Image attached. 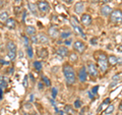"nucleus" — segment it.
<instances>
[{"label":"nucleus","mask_w":122,"mask_h":115,"mask_svg":"<svg viewBox=\"0 0 122 115\" xmlns=\"http://www.w3.org/2000/svg\"><path fill=\"white\" fill-rule=\"evenodd\" d=\"M63 74L64 78H65V80L68 85H73L76 80V75H75V71L72 68V66H70L68 63L63 65Z\"/></svg>","instance_id":"f257e3e1"},{"label":"nucleus","mask_w":122,"mask_h":115,"mask_svg":"<svg viewBox=\"0 0 122 115\" xmlns=\"http://www.w3.org/2000/svg\"><path fill=\"white\" fill-rule=\"evenodd\" d=\"M98 66L102 72H105L108 69L109 63H108V56L105 53H100V56L98 58Z\"/></svg>","instance_id":"f03ea898"},{"label":"nucleus","mask_w":122,"mask_h":115,"mask_svg":"<svg viewBox=\"0 0 122 115\" xmlns=\"http://www.w3.org/2000/svg\"><path fill=\"white\" fill-rule=\"evenodd\" d=\"M6 48H7V54H8V57L10 60H14L16 58V45H15L13 42H8L6 45Z\"/></svg>","instance_id":"7ed1b4c3"},{"label":"nucleus","mask_w":122,"mask_h":115,"mask_svg":"<svg viewBox=\"0 0 122 115\" xmlns=\"http://www.w3.org/2000/svg\"><path fill=\"white\" fill-rule=\"evenodd\" d=\"M110 21L115 24H120L122 22V10L120 9H115L112 11V13L110 14Z\"/></svg>","instance_id":"20e7f679"},{"label":"nucleus","mask_w":122,"mask_h":115,"mask_svg":"<svg viewBox=\"0 0 122 115\" xmlns=\"http://www.w3.org/2000/svg\"><path fill=\"white\" fill-rule=\"evenodd\" d=\"M70 22H71V26H72V28H73L74 32H75L76 34H77L78 36H81V38H83V39H86V35H85V34H83V31L81 30V28L78 26V22H77V21H75L74 16H71Z\"/></svg>","instance_id":"39448f33"},{"label":"nucleus","mask_w":122,"mask_h":115,"mask_svg":"<svg viewBox=\"0 0 122 115\" xmlns=\"http://www.w3.org/2000/svg\"><path fill=\"white\" fill-rule=\"evenodd\" d=\"M86 71L92 78H97L99 75V71H98V68L96 66V64H94L93 62H87L86 65Z\"/></svg>","instance_id":"423d86ee"},{"label":"nucleus","mask_w":122,"mask_h":115,"mask_svg":"<svg viewBox=\"0 0 122 115\" xmlns=\"http://www.w3.org/2000/svg\"><path fill=\"white\" fill-rule=\"evenodd\" d=\"M73 49L77 53H79V54H82V53L86 51V44L83 43L82 41L77 40V41H75L74 43H73Z\"/></svg>","instance_id":"0eeeda50"},{"label":"nucleus","mask_w":122,"mask_h":115,"mask_svg":"<svg viewBox=\"0 0 122 115\" xmlns=\"http://www.w3.org/2000/svg\"><path fill=\"white\" fill-rule=\"evenodd\" d=\"M37 6L38 9L43 13H47L50 10V6H49V3L47 1H39L37 3Z\"/></svg>","instance_id":"6e6552de"},{"label":"nucleus","mask_w":122,"mask_h":115,"mask_svg":"<svg viewBox=\"0 0 122 115\" xmlns=\"http://www.w3.org/2000/svg\"><path fill=\"white\" fill-rule=\"evenodd\" d=\"M119 62H122V59H120V57H116L115 55H110L108 56V63L111 66H115L116 64Z\"/></svg>","instance_id":"1a4fd4ad"},{"label":"nucleus","mask_w":122,"mask_h":115,"mask_svg":"<svg viewBox=\"0 0 122 115\" xmlns=\"http://www.w3.org/2000/svg\"><path fill=\"white\" fill-rule=\"evenodd\" d=\"M81 22L83 25V26H91L92 24V17H91V15L90 14H82L81 15Z\"/></svg>","instance_id":"9d476101"},{"label":"nucleus","mask_w":122,"mask_h":115,"mask_svg":"<svg viewBox=\"0 0 122 115\" xmlns=\"http://www.w3.org/2000/svg\"><path fill=\"white\" fill-rule=\"evenodd\" d=\"M48 34H49V36H50L51 38H53V39H55V38H57V37L60 35L58 29H57L55 26H50V28H49Z\"/></svg>","instance_id":"9b49d317"},{"label":"nucleus","mask_w":122,"mask_h":115,"mask_svg":"<svg viewBox=\"0 0 122 115\" xmlns=\"http://www.w3.org/2000/svg\"><path fill=\"white\" fill-rule=\"evenodd\" d=\"M78 78L81 82H86L87 78V71L86 69V66L81 68V70L78 71Z\"/></svg>","instance_id":"f8f14e48"},{"label":"nucleus","mask_w":122,"mask_h":115,"mask_svg":"<svg viewBox=\"0 0 122 115\" xmlns=\"http://www.w3.org/2000/svg\"><path fill=\"white\" fill-rule=\"evenodd\" d=\"M112 11H113V9L109 5L105 4L104 6L101 7V14L104 15V16H109V15L112 13Z\"/></svg>","instance_id":"ddd939ff"},{"label":"nucleus","mask_w":122,"mask_h":115,"mask_svg":"<svg viewBox=\"0 0 122 115\" xmlns=\"http://www.w3.org/2000/svg\"><path fill=\"white\" fill-rule=\"evenodd\" d=\"M83 9H85V3H83L82 1H79L77 3H75V5H74V11H75V13L81 14V13L83 12Z\"/></svg>","instance_id":"4468645a"},{"label":"nucleus","mask_w":122,"mask_h":115,"mask_svg":"<svg viewBox=\"0 0 122 115\" xmlns=\"http://www.w3.org/2000/svg\"><path fill=\"white\" fill-rule=\"evenodd\" d=\"M57 54L60 57H65L68 55V48L66 46H60V47L57 49Z\"/></svg>","instance_id":"2eb2a0df"},{"label":"nucleus","mask_w":122,"mask_h":115,"mask_svg":"<svg viewBox=\"0 0 122 115\" xmlns=\"http://www.w3.org/2000/svg\"><path fill=\"white\" fill-rule=\"evenodd\" d=\"M5 26L10 30H13V29H15V26H16V21H15L14 18L9 17L8 20H7V21L5 22Z\"/></svg>","instance_id":"dca6fc26"},{"label":"nucleus","mask_w":122,"mask_h":115,"mask_svg":"<svg viewBox=\"0 0 122 115\" xmlns=\"http://www.w3.org/2000/svg\"><path fill=\"white\" fill-rule=\"evenodd\" d=\"M64 112H65L67 115H77L75 109L70 105H66L65 107H64Z\"/></svg>","instance_id":"f3484780"},{"label":"nucleus","mask_w":122,"mask_h":115,"mask_svg":"<svg viewBox=\"0 0 122 115\" xmlns=\"http://www.w3.org/2000/svg\"><path fill=\"white\" fill-rule=\"evenodd\" d=\"M38 38H39V43H42V44H48L49 43V37L43 33L39 34V35H38Z\"/></svg>","instance_id":"a211bd4d"},{"label":"nucleus","mask_w":122,"mask_h":115,"mask_svg":"<svg viewBox=\"0 0 122 115\" xmlns=\"http://www.w3.org/2000/svg\"><path fill=\"white\" fill-rule=\"evenodd\" d=\"M25 34L28 36H34L36 34V28L35 26H28L25 28Z\"/></svg>","instance_id":"6ab92c4d"},{"label":"nucleus","mask_w":122,"mask_h":115,"mask_svg":"<svg viewBox=\"0 0 122 115\" xmlns=\"http://www.w3.org/2000/svg\"><path fill=\"white\" fill-rule=\"evenodd\" d=\"M8 18H9V16L6 11H1V12H0V21L2 22H6Z\"/></svg>","instance_id":"aec40b11"},{"label":"nucleus","mask_w":122,"mask_h":115,"mask_svg":"<svg viewBox=\"0 0 122 115\" xmlns=\"http://www.w3.org/2000/svg\"><path fill=\"white\" fill-rule=\"evenodd\" d=\"M39 56H40V58H47V57H48V51H47V49H46V48L40 49Z\"/></svg>","instance_id":"412c9836"},{"label":"nucleus","mask_w":122,"mask_h":115,"mask_svg":"<svg viewBox=\"0 0 122 115\" xmlns=\"http://www.w3.org/2000/svg\"><path fill=\"white\" fill-rule=\"evenodd\" d=\"M7 87V83H6V78L4 76H0V90L6 89Z\"/></svg>","instance_id":"4be33fe9"},{"label":"nucleus","mask_w":122,"mask_h":115,"mask_svg":"<svg viewBox=\"0 0 122 115\" xmlns=\"http://www.w3.org/2000/svg\"><path fill=\"white\" fill-rule=\"evenodd\" d=\"M37 4H33V3H29V9L34 15H37Z\"/></svg>","instance_id":"5701e85b"},{"label":"nucleus","mask_w":122,"mask_h":115,"mask_svg":"<svg viewBox=\"0 0 122 115\" xmlns=\"http://www.w3.org/2000/svg\"><path fill=\"white\" fill-rule=\"evenodd\" d=\"M109 103H110V98H107L106 100L102 103V104L100 105V107L98 108V112H100V111L102 110V109H104L105 108V106H107V105H109Z\"/></svg>","instance_id":"b1692460"},{"label":"nucleus","mask_w":122,"mask_h":115,"mask_svg":"<svg viewBox=\"0 0 122 115\" xmlns=\"http://www.w3.org/2000/svg\"><path fill=\"white\" fill-rule=\"evenodd\" d=\"M33 65H34V67H35V69H36L37 71L42 70V63L40 62V61H34Z\"/></svg>","instance_id":"393cba45"},{"label":"nucleus","mask_w":122,"mask_h":115,"mask_svg":"<svg viewBox=\"0 0 122 115\" xmlns=\"http://www.w3.org/2000/svg\"><path fill=\"white\" fill-rule=\"evenodd\" d=\"M78 59V56L76 53H70L69 54V60L71 61V62H76Z\"/></svg>","instance_id":"a878e982"},{"label":"nucleus","mask_w":122,"mask_h":115,"mask_svg":"<svg viewBox=\"0 0 122 115\" xmlns=\"http://www.w3.org/2000/svg\"><path fill=\"white\" fill-rule=\"evenodd\" d=\"M114 111V105H108L107 106V108H106V110H105V114H107V115H109V114H111L112 112Z\"/></svg>","instance_id":"bb28decb"},{"label":"nucleus","mask_w":122,"mask_h":115,"mask_svg":"<svg viewBox=\"0 0 122 115\" xmlns=\"http://www.w3.org/2000/svg\"><path fill=\"white\" fill-rule=\"evenodd\" d=\"M42 80L44 82V84L47 87H50L51 86V82H50V79H49L47 76H45V75H42Z\"/></svg>","instance_id":"cd10ccee"},{"label":"nucleus","mask_w":122,"mask_h":115,"mask_svg":"<svg viewBox=\"0 0 122 115\" xmlns=\"http://www.w3.org/2000/svg\"><path fill=\"white\" fill-rule=\"evenodd\" d=\"M22 39H24V44L26 48L30 46V40H29V38L26 37V36H22Z\"/></svg>","instance_id":"c85d7f7f"},{"label":"nucleus","mask_w":122,"mask_h":115,"mask_svg":"<svg viewBox=\"0 0 122 115\" xmlns=\"http://www.w3.org/2000/svg\"><path fill=\"white\" fill-rule=\"evenodd\" d=\"M30 41H32V43H34V44H38L39 43V38H38L36 35H34V36H32Z\"/></svg>","instance_id":"c756f323"},{"label":"nucleus","mask_w":122,"mask_h":115,"mask_svg":"<svg viewBox=\"0 0 122 115\" xmlns=\"http://www.w3.org/2000/svg\"><path fill=\"white\" fill-rule=\"evenodd\" d=\"M26 53H28V55H29L30 58H32V57H33V49H32L30 46H29V47L26 48Z\"/></svg>","instance_id":"7c9ffc66"},{"label":"nucleus","mask_w":122,"mask_h":115,"mask_svg":"<svg viewBox=\"0 0 122 115\" xmlns=\"http://www.w3.org/2000/svg\"><path fill=\"white\" fill-rule=\"evenodd\" d=\"M70 35H71V33L70 32H64V33H61L60 34V36H61V38H68V37H70Z\"/></svg>","instance_id":"2f4dec72"},{"label":"nucleus","mask_w":122,"mask_h":115,"mask_svg":"<svg viewBox=\"0 0 122 115\" xmlns=\"http://www.w3.org/2000/svg\"><path fill=\"white\" fill-rule=\"evenodd\" d=\"M74 107L75 108H81V101L79 100V99H77V100L74 102Z\"/></svg>","instance_id":"473e14b6"},{"label":"nucleus","mask_w":122,"mask_h":115,"mask_svg":"<svg viewBox=\"0 0 122 115\" xmlns=\"http://www.w3.org/2000/svg\"><path fill=\"white\" fill-rule=\"evenodd\" d=\"M56 95H57V89L56 88H53L52 89V97H53V99L56 98Z\"/></svg>","instance_id":"72a5a7b5"},{"label":"nucleus","mask_w":122,"mask_h":115,"mask_svg":"<svg viewBox=\"0 0 122 115\" xmlns=\"http://www.w3.org/2000/svg\"><path fill=\"white\" fill-rule=\"evenodd\" d=\"M64 44H65V46H70L72 44V40L71 39H66L65 41H64Z\"/></svg>","instance_id":"f704fd0d"},{"label":"nucleus","mask_w":122,"mask_h":115,"mask_svg":"<svg viewBox=\"0 0 122 115\" xmlns=\"http://www.w3.org/2000/svg\"><path fill=\"white\" fill-rule=\"evenodd\" d=\"M98 39L97 38H93V39H91V44L92 45H97V43H98Z\"/></svg>","instance_id":"c9c22d12"},{"label":"nucleus","mask_w":122,"mask_h":115,"mask_svg":"<svg viewBox=\"0 0 122 115\" xmlns=\"http://www.w3.org/2000/svg\"><path fill=\"white\" fill-rule=\"evenodd\" d=\"M119 78H120V76H119V74H115L112 78V79L114 80V82H118V80H119Z\"/></svg>","instance_id":"e433bc0d"},{"label":"nucleus","mask_w":122,"mask_h":115,"mask_svg":"<svg viewBox=\"0 0 122 115\" xmlns=\"http://www.w3.org/2000/svg\"><path fill=\"white\" fill-rule=\"evenodd\" d=\"M26 85H28V75H25L24 78V87L26 88Z\"/></svg>","instance_id":"4c0bfd02"},{"label":"nucleus","mask_w":122,"mask_h":115,"mask_svg":"<svg viewBox=\"0 0 122 115\" xmlns=\"http://www.w3.org/2000/svg\"><path fill=\"white\" fill-rule=\"evenodd\" d=\"M99 89V87L98 86H96V87H95V88H93V90H92V93H93L94 95H96L97 94V90Z\"/></svg>","instance_id":"58836bf2"},{"label":"nucleus","mask_w":122,"mask_h":115,"mask_svg":"<svg viewBox=\"0 0 122 115\" xmlns=\"http://www.w3.org/2000/svg\"><path fill=\"white\" fill-rule=\"evenodd\" d=\"M117 51H118V52H122V44L119 45V46L117 47Z\"/></svg>","instance_id":"ea45409f"},{"label":"nucleus","mask_w":122,"mask_h":115,"mask_svg":"<svg viewBox=\"0 0 122 115\" xmlns=\"http://www.w3.org/2000/svg\"><path fill=\"white\" fill-rule=\"evenodd\" d=\"M112 1V0H103V3H104V4H106V3H108V2H111Z\"/></svg>","instance_id":"a19ab883"},{"label":"nucleus","mask_w":122,"mask_h":115,"mask_svg":"<svg viewBox=\"0 0 122 115\" xmlns=\"http://www.w3.org/2000/svg\"><path fill=\"white\" fill-rule=\"evenodd\" d=\"M39 89L40 90L43 89V84H42V83H39Z\"/></svg>","instance_id":"79ce46f5"},{"label":"nucleus","mask_w":122,"mask_h":115,"mask_svg":"<svg viewBox=\"0 0 122 115\" xmlns=\"http://www.w3.org/2000/svg\"><path fill=\"white\" fill-rule=\"evenodd\" d=\"M119 110H120V111H122V100H121L120 104H119Z\"/></svg>","instance_id":"37998d69"},{"label":"nucleus","mask_w":122,"mask_h":115,"mask_svg":"<svg viewBox=\"0 0 122 115\" xmlns=\"http://www.w3.org/2000/svg\"><path fill=\"white\" fill-rule=\"evenodd\" d=\"M100 1H101V0H92V2H93V3H98Z\"/></svg>","instance_id":"c03bdc74"},{"label":"nucleus","mask_w":122,"mask_h":115,"mask_svg":"<svg viewBox=\"0 0 122 115\" xmlns=\"http://www.w3.org/2000/svg\"><path fill=\"white\" fill-rule=\"evenodd\" d=\"M63 1H65L66 3H71L72 1H73V0H63Z\"/></svg>","instance_id":"a18cd8bd"},{"label":"nucleus","mask_w":122,"mask_h":115,"mask_svg":"<svg viewBox=\"0 0 122 115\" xmlns=\"http://www.w3.org/2000/svg\"><path fill=\"white\" fill-rule=\"evenodd\" d=\"M2 4H3V2H2V0H0V7L2 6Z\"/></svg>","instance_id":"49530a36"},{"label":"nucleus","mask_w":122,"mask_h":115,"mask_svg":"<svg viewBox=\"0 0 122 115\" xmlns=\"http://www.w3.org/2000/svg\"><path fill=\"white\" fill-rule=\"evenodd\" d=\"M32 115H38V114H37V113H33Z\"/></svg>","instance_id":"de8ad7c7"},{"label":"nucleus","mask_w":122,"mask_h":115,"mask_svg":"<svg viewBox=\"0 0 122 115\" xmlns=\"http://www.w3.org/2000/svg\"><path fill=\"white\" fill-rule=\"evenodd\" d=\"M24 115H28V114H25H25H24Z\"/></svg>","instance_id":"09e8293b"},{"label":"nucleus","mask_w":122,"mask_h":115,"mask_svg":"<svg viewBox=\"0 0 122 115\" xmlns=\"http://www.w3.org/2000/svg\"><path fill=\"white\" fill-rule=\"evenodd\" d=\"M0 100H1V98H0Z\"/></svg>","instance_id":"8fccbe9b"}]
</instances>
